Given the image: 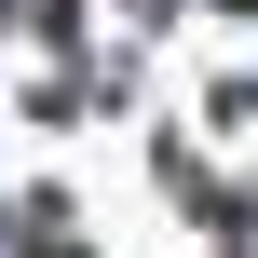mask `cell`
I'll use <instances>...</instances> for the list:
<instances>
[{
	"label": "cell",
	"instance_id": "obj_1",
	"mask_svg": "<svg viewBox=\"0 0 258 258\" xmlns=\"http://www.w3.org/2000/svg\"><path fill=\"white\" fill-rule=\"evenodd\" d=\"M0 27H27V41H68L82 14H68V0H0Z\"/></svg>",
	"mask_w": 258,
	"mask_h": 258
},
{
	"label": "cell",
	"instance_id": "obj_2",
	"mask_svg": "<svg viewBox=\"0 0 258 258\" xmlns=\"http://www.w3.org/2000/svg\"><path fill=\"white\" fill-rule=\"evenodd\" d=\"M27 258H82V245H54V231H27Z\"/></svg>",
	"mask_w": 258,
	"mask_h": 258
}]
</instances>
